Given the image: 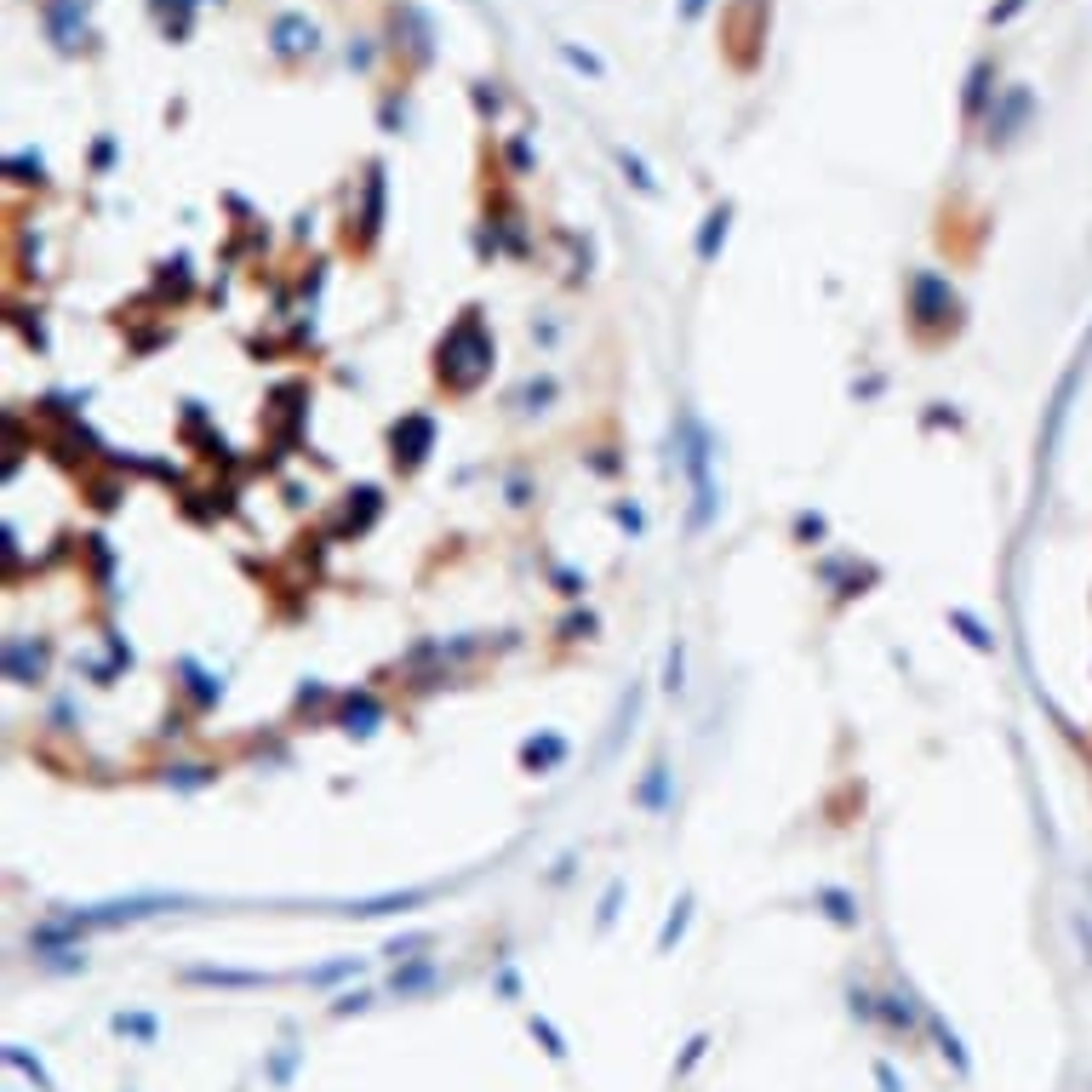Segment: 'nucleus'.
Segmentation results:
<instances>
[{
    "instance_id": "f257e3e1",
    "label": "nucleus",
    "mask_w": 1092,
    "mask_h": 1092,
    "mask_svg": "<svg viewBox=\"0 0 1092 1092\" xmlns=\"http://www.w3.org/2000/svg\"><path fill=\"white\" fill-rule=\"evenodd\" d=\"M178 904V899H121V904H92V909H75L69 927H121V921H144L155 909Z\"/></svg>"
},
{
    "instance_id": "f03ea898",
    "label": "nucleus",
    "mask_w": 1092,
    "mask_h": 1092,
    "mask_svg": "<svg viewBox=\"0 0 1092 1092\" xmlns=\"http://www.w3.org/2000/svg\"><path fill=\"white\" fill-rule=\"evenodd\" d=\"M47 30L58 40L63 52H75L80 40H87V12H80V0H52L47 6Z\"/></svg>"
},
{
    "instance_id": "7ed1b4c3",
    "label": "nucleus",
    "mask_w": 1092,
    "mask_h": 1092,
    "mask_svg": "<svg viewBox=\"0 0 1092 1092\" xmlns=\"http://www.w3.org/2000/svg\"><path fill=\"white\" fill-rule=\"evenodd\" d=\"M270 40H275V52H281V58H298V52H315V23L298 18V12H286V18H275Z\"/></svg>"
},
{
    "instance_id": "20e7f679",
    "label": "nucleus",
    "mask_w": 1092,
    "mask_h": 1092,
    "mask_svg": "<svg viewBox=\"0 0 1092 1092\" xmlns=\"http://www.w3.org/2000/svg\"><path fill=\"white\" fill-rule=\"evenodd\" d=\"M726 223H733V206H716V212L704 218V235H698V258L704 263H716V252H721V241H726Z\"/></svg>"
},
{
    "instance_id": "39448f33",
    "label": "nucleus",
    "mask_w": 1092,
    "mask_h": 1092,
    "mask_svg": "<svg viewBox=\"0 0 1092 1092\" xmlns=\"http://www.w3.org/2000/svg\"><path fill=\"white\" fill-rule=\"evenodd\" d=\"M412 904H424V892H389V899L349 904V915H389V909H412Z\"/></svg>"
},
{
    "instance_id": "423d86ee",
    "label": "nucleus",
    "mask_w": 1092,
    "mask_h": 1092,
    "mask_svg": "<svg viewBox=\"0 0 1092 1092\" xmlns=\"http://www.w3.org/2000/svg\"><path fill=\"white\" fill-rule=\"evenodd\" d=\"M395 436H406V446H412V458H406V464H418V458L429 452V441H436V429H429V418H406Z\"/></svg>"
},
{
    "instance_id": "0eeeda50",
    "label": "nucleus",
    "mask_w": 1092,
    "mask_h": 1092,
    "mask_svg": "<svg viewBox=\"0 0 1092 1092\" xmlns=\"http://www.w3.org/2000/svg\"><path fill=\"white\" fill-rule=\"evenodd\" d=\"M195 984H229V989H258L263 973H223V967H201L195 973Z\"/></svg>"
},
{
    "instance_id": "6e6552de",
    "label": "nucleus",
    "mask_w": 1092,
    "mask_h": 1092,
    "mask_svg": "<svg viewBox=\"0 0 1092 1092\" xmlns=\"http://www.w3.org/2000/svg\"><path fill=\"white\" fill-rule=\"evenodd\" d=\"M1024 109H1030V97H1024V92H1006V104L996 109V115H989V137H1006V126L1024 115Z\"/></svg>"
},
{
    "instance_id": "1a4fd4ad",
    "label": "nucleus",
    "mask_w": 1092,
    "mask_h": 1092,
    "mask_svg": "<svg viewBox=\"0 0 1092 1092\" xmlns=\"http://www.w3.org/2000/svg\"><path fill=\"white\" fill-rule=\"evenodd\" d=\"M561 755H567L561 738H532V744H526V766H555Z\"/></svg>"
},
{
    "instance_id": "9d476101",
    "label": "nucleus",
    "mask_w": 1092,
    "mask_h": 1092,
    "mask_svg": "<svg viewBox=\"0 0 1092 1092\" xmlns=\"http://www.w3.org/2000/svg\"><path fill=\"white\" fill-rule=\"evenodd\" d=\"M687 909H692V899H681V904H675V915H669V921H664V932H658V944H664V949H669V944H675V938H681V932H687Z\"/></svg>"
},
{
    "instance_id": "9b49d317",
    "label": "nucleus",
    "mask_w": 1092,
    "mask_h": 1092,
    "mask_svg": "<svg viewBox=\"0 0 1092 1092\" xmlns=\"http://www.w3.org/2000/svg\"><path fill=\"white\" fill-rule=\"evenodd\" d=\"M618 161H624V172H629V184H635V189H647V195H658V184H652V178H647V166H641L635 155H629V149H618Z\"/></svg>"
},
{
    "instance_id": "f8f14e48",
    "label": "nucleus",
    "mask_w": 1092,
    "mask_h": 1092,
    "mask_svg": "<svg viewBox=\"0 0 1092 1092\" xmlns=\"http://www.w3.org/2000/svg\"><path fill=\"white\" fill-rule=\"evenodd\" d=\"M949 624H956V629H967V641H973V647H984V652H989V647H996V641H989V635H984V629H978V624L967 618V612H949Z\"/></svg>"
},
{
    "instance_id": "ddd939ff",
    "label": "nucleus",
    "mask_w": 1092,
    "mask_h": 1092,
    "mask_svg": "<svg viewBox=\"0 0 1092 1092\" xmlns=\"http://www.w3.org/2000/svg\"><path fill=\"white\" fill-rule=\"evenodd\" d=\"M561 58H567L572 69H584V75H607V69H600V58H590V52H578V47H561Z\"/></svg>"
},
{
    "instance_id": "4468645a",
    "label": "nucleus",
    "mask_w": 1092,
    "mask_h": 1092,
    "mask_svg": "<svg viewBox=\"0 0 1092 1092\" xmlns=\"http://www.w3.org/2000/svg\"><path fill=\"white\" fill-rule=\"evenodd\" d=\"M641 801H647V807H664V766H652V778L641 783Z\"/></svg>"
},
{
    "instance_id": "2eb2a0df",
    "label": "nucleus",
    "mask_w": 1092,
    "mask_h": 1092,
    "mask_svg": "<svg viewBox=\"0 0 1092 1092\" xmlns=\"http://www.w3.org/2000/svg\"><path fill=\"white\" fill-rule=\"evenodd\" d=\"M818 899L830 904V915H835V921H852V899H847V892H818Z\"/></svg>"
},
{
    "instance_id": "dca6fc26",
    "label": "nucleus",
    "mask_w": 1092,
    "mask_h": 1092,
    "mask_svg": "<svg viewBox=\"0 0 1092 1092\" xmlns=\"http://www.w3.org/2000/svg\"><path fill=\"white\" fill-rule=\"evenodd\" d=\"M115 1030H121V1035H126V1030H132V1035H155V1018H126V1013H121Z\"/></svg>"
},
{
    "instance_id": "f3484780",
    "label": "nucleus",
    "mask_w": 1092,
    "mask_h": 1092,
    "mask_svg": "<svg viewBox=\"0 0 1092 1092\" xmlns=\"http://www.w3.org/2000/svg\"><path fill=\"white\" fill-rule=\"evenodd\" d=\"M795 532H801V538H818L823 521H818V515H801V521H795Z\"/></svg>"
},
{
    "instance_id": "a211bd4d",
    "label": "nucleus",
    "mask_w": 1092,
    "mask_h": 1092,
    "mask_svg": "<svg viewBox=\"0 0 1092 1092\" xmlns=\"http://www.w3.org/2000/svg\"><path fill=\"white\" fill-rule=\"evenodd\" d=\"M681 12H687V18H698V12H704V0H681Z\"/></svg>"
}]
</instances>
